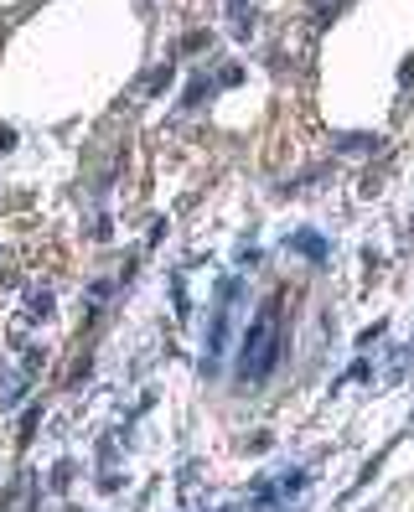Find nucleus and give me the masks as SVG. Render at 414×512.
<instances>
[{"instance_id":"f257e3e1","label":"nucleus","mask_w":414,"mask_h":512,"mask_svg":"<svg viewBox=\"0 0 414 512\" xmlns=\"http://www.w3.org/2000/svg\"><path fill=\"white\" fill-rule=\"evenodd\" d=\"M275 357H280V316L275 306L270 311H259L249 321V337H244V357H239V373L244 383H264L275 373Z\"/></svg>"}]
</instances>
